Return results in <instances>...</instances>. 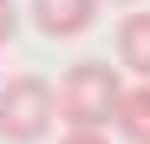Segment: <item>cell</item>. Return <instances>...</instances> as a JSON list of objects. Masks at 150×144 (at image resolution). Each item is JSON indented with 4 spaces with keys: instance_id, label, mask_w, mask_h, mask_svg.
<instances>
[{
    "instance_id": "6da1fadb",
    "label": "cell",
    "mask_w": 150,
    "mask_h": 144,
    "mask_svg": "<svg viewBox=\"0 0 150 144\" xmlns=\"http://www.w3.org/2000/svg\"><path fill=\"white\" fill-rule=\"evenodd\" d=\"M117 98H124V72L105 66V59H72L65 79L52 85V105L65 118V131H105L117 118Z\"/></svg>"
},
{
    "instance_id": "7a4b0ae2",
    "label": "cell",
    "mask_w": 150,
    "mask_h": 144,
    "mask_svg": "<svg viewBox=\"0 0 150 144\" xmlns=\"http://www.w3.org/2000/svg\"><path fill=\"white\" fill-rule=\"evenodd\" d=\"M52 118H59V105H52V85L46 79L13 72V79L0 85V138L7 144H39L52 131Z\"/></svg>"
},
{
    "instance_id": "3957f363",
    "label": "cell",
    "mask_w": 150,
    "mask_h": 144,
    "mask_svg": "<svg viewBox=\"0 0 150 144\" xmlns=\"http://www.w3.org/2000/svg\"><path fill=\"white\" fill-rule=\"evenodd\" d=\"M98 7H105V0H33V26L46 33V39H79L91 20H98Z\"/></svg>"
},
{
    "instance_id": "277c9868",
    "label": "cell",
    "mask_w": 150,
    "mask_h": 144,
    "mask_svg": "<svg viewBox=\"0 0 150 144\" xmlns=\"http://www.w3.org/2000/svg\"><path fill=\"white\" fill-rule=\"evenodd\" d=\"M117 72L150 79V13H124L117 20Z\"/></svg>"
},
{
    "instance_id": "5b68a950",
    "label": "cell",
    "mask_w": 150,
    "mask_h": 144,
    "mask_svg": "<svg viewBox=\"0 0 150 144\" xmlns=\"http://www.w3.org/2000/svg\"><path fill=\"white\" fill-rule=\"evenodd\" d=\"M111 125L131 138V144H150V79L124 85V98H117V118H111Z\"/></svg>"
},
{
    "instance_id": "8992f818",
    "label": "cell",
    "mask_w": 150,
    "mask_h": 144,
    "mask_svg": "<svg viewBox=\"0 0 150 144\" xmlns=\"http://www.w3.org/2000/svg\"><path fill=\"white\" fill-rule=\"evenodd\" d=\"M13 33H20V7H13V0H0V46H7Z\"/></svg>"
},
{
    "instance_id": "52a82bcc",
    "label": "cell",
    "mask_w": 150,
    "mask_h": 144,
    "mask_svg": "<svg viewBox=\"0 0 150 144\" xmlns=\"http://www.w3.org/2000/svg\"><path fill=\"white\" fill-rule=\"evenodd\" d=\"M59 144H111V138H105V131H65Z\"/></svg>"
},
{
    "instance_id": "ba28073f",
    "label": "cell",
    "mask_w": 150,
    "mask_h": 144,
    "mask_svg": "<svg viewBox=\"0 0 150 144\" xmlns=\"http://www.w3.org/2000/svg\"><path fill=\"white\" fill-rule=\"evenodd\" d=\"M111 7H137V0H111Z\"/></svg>"
}]
</instances>
